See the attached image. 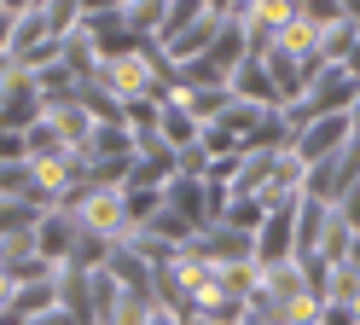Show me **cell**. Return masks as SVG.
I'll return each instance as SVG.
<instances>
[{"label":"cell","mask_w":360,"mask_h":325,"mask_svg":"<svg viewBox=\"0 0 360 325\" xmlns=\"http://www.w3.org/2000/svg\"><path fill=\"white\" fill-rule=\"evenodd\" d=\"M238 325H267V319H262V314H250V308H244V319H238Z\"/></svg>","instance_id":"cell-8"},{"label":"cell","mask_w":360,"mask_h":325,"mask_svg":"<svg viewBox=\"0 0 360 325\" xmlns=\"http://www.w3.org/2000/svg\"><path fill=\"white\" fill-rule=\"evenodd\" d=\"M297 203L302 198H285L262 215L256 227V267H279V262H297Z\"/></svg>","instance_id":"cell-1"},{"label":"cell","mask_w":360,"mask_h":325,"mask_svg":"<svg viewBox=\"0 0 360 325\" xmlns=\"http://www.w3.org/2000/svg\"><path fill=\"white\" fill-rule=\"evenodd\" d=\"M30 122H41V87H35V76L30 70H6L0 76V128H18L24 134Z\"/></svg>","instance_id":"cell-3"},{"label":"cell","mask_w":360,"mask_h":325,"mask_svg":"<svg viewBox=\"0 0 360 325\" xmlns=\"http://www.w3.org/2000/svg\"><path fill=\"white\" fill-rule=\"evenodd\" d=\"M349 139H354V122H349V110H337V116H314V122H302V128H297V146H290V151H297L308 169H314V162L337 157Z\"/></svg>","instance_id":"cell-2"},{"label":"cell","mask_w":360,"mask_h":325,"mask_svg":"<svg viewBox=\"0 0 360 325\" xmlns=\"http://www.w3.org/2000/svg\"><path fill=\"white\" fill-rule=\"evenodd\" d=\"M12 18L18 12H0V53H6V41H12Z\"/></svg>","instance_id":"cell-6"},{"label":"cell","mask_w":360,"mask_h":325,"mask_svg":"<svg viewBox=\"0 0 360 325\" xmlns=\"http://www.w3.org/2000/svg\"><path fill=\"white\" fill-rule=\"evenodd\" d=\"M35 0H0V12H30Z\"/></svg>","instance_id":"cell-7"},{"label":"cell","mask_w":360,"mask_h":325,"mask_svg":"<svg viewBox=\"0 0 360 325\" xmlns=\"http://www.w3.org/2000/svg\"><path fill=\"white\" fill-rule=\"evenodd\" d=\"M6 70H12V58H6V53H0V76H6Z\"/></svg>","instance_id":"cell-9"},{"label":"cell","mask_w":360,"mask_h":325,"mask_svg":"<svg viewBox=\"0 0 360 325\" xmlns=\"http://www.w3.org/2000/svg\"><path fill=\"white\" fill-rule=\"evenodd\" d=\"M76 238H82V221L70 215V209H41V215H35V250H41V262L64 267L70 250H76Z\"/></svg>","instance_id":"cell-4"},{"label":"cell","mask_w":360,"mask_h":325,"mask_svg":"<svg viewBox=\"0 0 360 325\" xmlns=\"http://www.w3.org/2000/svg\"><path fill=\"white\" fill-rule=\"evenodd\" d=\"M0 162H30L24 134H18V128H0Z\"/></svg>","instance_id":"cell-5"}]
</instances>
